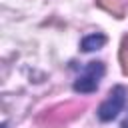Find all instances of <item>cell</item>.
<instances>
[{"instance_id": "4", "label": "cell", "mask_w": 128, "mask_h": 128, "mask_svg": "<svg viewBox=\"0 0 128 128\" xmlns=\"http://www.w3.org/2000/svg\"><path fill=\"white\" fill-rule=\"evenodd\" d=\"M100 8H104L106 12H110L116 18H122L126 14V0H96Z\"/></svg>"}, {"instance_id": "2", "label": "cell", "mask_w": 128, "mask_h": 128, "mask_svg": "<svg viewBox=\"0 0 128 128\" xmlns=\"http://www.w3.org/2000/svg\"><path fill=\"white\" fill-rule=\"evenodd\" d=\"M106 68H104V62L100 60H92L86 64L84 72L74 80V90L80 92V94H92L98 90V84H100V78L104 76Z\"/></svg>"}, {"instance_id": "6", "label": "cell", "mask_w": 128, "mask_h": 128, "mask_svg": "<svg viewBox=\"0 0 128 128\" xmlns=\"http://www.w3.org/2000/svg\"><path fill=\"white\" fill-rule=\"evenodd\" d=\"M118 58H120V64H122L124 74H128V38L122 40V44H120V52H118Z\"/></svg>"}, {"instance_id": "3", "label": "cell", "mask_w": 128, "mask_h": 128, "mask_svg": "<svg viewBox=\"0 0 128 128\" xmlns=\"http://www.w3.org/2000/svg\"><path fill=\"white\" fill-rule=\"evenodd\" d=\"M126 96H128V92H126L124 86H114V88L108 92L106 100L98 106V118H100L102 122L114 120V118L122 112V108H124V104H126Z\"/></svg>"}, {"instance_id": "1", "label": "cell", "mask_w": 128, "mask_h": 128, "mask_svg": "<svg viewBox=\"0 0 128 128\" xmlns=\"http://www.w3.org/2000/svg\"><path fill=\"white\" fill-rule=\"evenodd\" d=\"M84 108L86 106L80 102L58 104V106H54V108H50L38 116V126L40 128H62V126L70 124L74 118H78Z\"/></svg>"}, {"instance_id": "5", "label": "cell", "mask_w": 128, "mask_h": 128, "mask_svg": "<svg viewBox=\"0 0 128 128\" xmlns=\"http://www.w3.org/2000/svg\"><path fill=\"white\" fill-rule=\"evenodd\" d=\"M106 44V36L104 34H100V32H96V34H88V36H84L82 38V50L84 52H92V50H98V48H102Z\"/></svg>"}, {"instance_id": "7", "label": "cell", "mask_w": 128, "mask_h": 128, "mask_svg": "<svg viewBox=\"0 0 128 128\" xmlns=\"http://www.w3.org/2000/svg\"><path fill=\"white\" fill-rule=\"evenodd\" d=\"M120 128H128V116L122 120V124H120Z\"/></svg>"}]
</instances>
